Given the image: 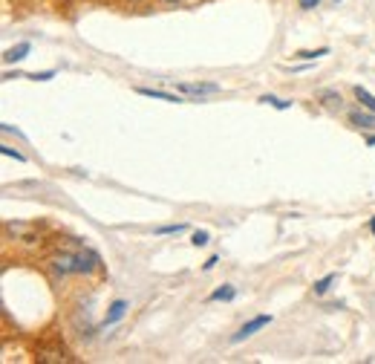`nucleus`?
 <instances>
[{"mask_svg":"<svg viewBox=\"0 0 375 364\" xmlns=\"http://www.w3.org/2000/svg\"><path fill=\"white\" fill-rule=\"evenodd\" d=\"M98 266H102V258H98L93 248L87 246H72V248H61L49 258V269L61 278L70 275H93Z\"/></svg>","mask_w":375,"mask_h":364,"instance_id":"nucleus-1","label":"nucleus"},{"mask_svg":"<svg viewBox=\"0 0 375 364\" xmlns=\"http://www.w3.org/2000/svg\"><path fill=\"white\" fill-rule=\"evenodd\" d=\"M173 90L182 93L185 99H202V95H214L220 93V84H211V81H173Z\"/></svg>","mask_w":375,"mask_h":364,"instance_id":"nucleus-2","label":"nucleus"},{"mask_svg":"<svg viewBox=\"0 0 375 364\" xmlns=\"http://www.w3.org/2000/svg\"><path fill=\"white\" fill-rule=\"evenodd\" d=\"M269 324H271V315H257V318H251L248 324H243V327L231 335V344H240V341L251 338L254 333H260L263 327H269Z\"/></svg>","mask_w":375,"mask_h":364,"instance_id":"nucleus-3","label":"nucleus"},{"mask_svg":"<svg viewBox=\"0 0 375 364\" xmlns=\"http://www.w3.org/2000/svg\"><path fill=\"white\" fill-rule=\"evenodd\" d=\"M136 93H139V95H145V99H156V102H170V104H185V102H188L182 93H168V90H153V87H139Z\"/></svg>","mask_w":375,"mask_h":364,"instance_id":"nucleus-4","label":"nucleus"},{"mask_svg":"<svg viewBox=\"0 0 375 364\" xmlns=\"http://www.w3.org/2000/svg\"><path fill=\"white\" fill-rule=\"evenodd\" d=\"M125 312H127V301H113L107 315H104V321H102V327L107 330V327H113V324H118V321L125 318Z\"/></svg>","mask_w":375,"mask_h":364,"instance_id":"nucleus-5","label":"nucleus"},{"mask_svg":"<svg viewBox=\"0 0 375 364\" xmlns=\"http://www.w3.org/2000/svg\"><path fill=\"white\" fill-rule=\"evenodd\" d=\"M349 122L355 125V127H361V130H375V113H361V110H355V113H349Z\"/></svg>","mask_w":375,"mask_h":364,"instance_id":"nucleus-6","label":"nucleus"},{"mask_svg":"<svg viewBox=\"0 0 375 364\" xmlns=\"http://www.w3.org/2000/svg\"><path fill=\"white\" fill-rule=\"evenodd\" d=\"M29 41H21V44H17V47H12V49H6L3 52V61L6 64H17V61H24L26 58V55H29Z\"/></svg>","mask_w":375,"mask_h":364,"instance_id":"nucleus-7","label":"nucleus"},{"mask_svg":"<svg viewBox=\"0 0 375 364\" xmlns=\"http://www.w3.org/2000/svg\"><path fill=\"white\" fill-rule=\"evenodd\" d=\"M6 232L15 235V237H24V240H32L35 237V228L26 225V223H6Z\"/></svg>","mask_w":375,"mask_h":364,"instance_id":"nucleus-8","label":"nucleus"},{"mask_svg":"<svg viewBox=\"0 0 375 364\" xmlns=\"http://www.w3.org/2000/svg\"><path fill=\"white\" fill-rule=\"evenodd\" d=\"M355 99H358V102H361V107H364V110L375 113V95H372V93H369L367 87H361V84H358V87H355Z\"/></svg>","mask_w":375,"mask_h":364,"instance_id":"nucleus-9","label":"nucleus"},{"mask_svg":"<svg viewBox=\"0 0 375 364\" xmlns=\"http://www.w3.org/2000/svg\"><path fill=\"white\" fill-rule=\"evenodd\" d=\"M237 298V290L231 283H225V286H220V290H214L211 295H208V301H234Z\"/></svg>","mask_w":375,"mask_h":364,"instance_id":"nucleus-10","label":"nucleus"},{"mask_svg":"<svg viewBox=\"0 0 375 364\" xmlns=\"http://www.w3.org/2000/svg\"><path fill=\"white\" fill-rule=\"evenodd\" d=\"M324 55H329V47H321V49H301V52H294V58H298V61H314V58H324Z\"/></svg>","mask_w":375,"mask_h":364,"instance_id":"nucleus-11","label":"nucleus"},{"mask_svg":"<svg viewBox=\"0 0 375 364\" xmlns=\"http://www.w3.org/2000/svg\"><path fill=\"white\" fill-rule=\"evenodd\" d=\"M335 280H338V275H335V272H329V275L321 278V280H314V295H326V292H329V286H332Z\"/></svg>","mask_w":375,"mask_h":364,"instance_id":"nucleus-12","label":"nucleus"},{"mask_svg":"<svg viewBox=\"0 0 375 364\" xmlns=\"http://www.w3.org/2000/svg\"><path fill=\"white\" fill-rule=\"evenodd\" d=\"M260 102H263V104H271L274 110H289V107H292V102L278 99V95H260Z\"/></svg>","mask_w":375,"mask_h":364,"instance_id":"nucleus-13","label":"nucleus"},{"mask_svg":"<svg viewBox=\"0 0 375 364\" xmlns=\"http://www.w3.org/2000/svg\"><path fill=\"white\" fill-rule=\"evenodd\" d=\"M0 153H3V157H9V159H15V162H26L24 153L15 150V148H9V145H0Z\"/></svg>","mask_w":375,"mask_h":364,"instance_id":"nucleus-14","label":"nucleus"},{"mask_svg":"<svg viewBox=\"0 0 375 364\" xmlns=\"http://www.w3.org/2000/svg\"><path fill=\"white\" fill-rule=\"evenodd\" d=\"M185 223H176V225H159L156 228V235H179V232H185Z\"/></svg>","mask_w":375,"mask_h":364,"instance_id":"nucleus-15","label":"nucleus"},{"mask_svg":"<svg viewBox=\"0 0 375 364\" xmlns=\"http://www.w3.org/2000/svg\"><path fill=\"white\" fill-rule=\"evenodd\" d=\"M321 99H324V104H326L329 110H335V107L341 110V95H338V93H324Z\"/></svg>","mask_w":375,"mask_h":364,"instance_id":"nucleus-16","label":"nucleus"},{"mask_svg":"<svg viewBox=\"0 0 375 364\" xmlns=\"http://www.w3.org/2000/svg\"><path fill=\"white\" fill-rule=\"evenodd\" d=\"M208 240H211V235H208V232H202V228H200V232H193V237H191V243H193V246H208Z\"/></svg>","mask_w":375,"mask_h":364,"instance_id":"nucleus-17","label":"nucleus"},{"mask_svg":"<svg viewBox=\"0 0 375 364\" xmlns=\"http://www.w3.org/2000/svg\"><path fill=\"white\" fill-rule=\"evenodd\" d=\"M29 79H35V81H49V79H55V70H44V72H32Z\"/></svg>","mask_w":375,"mask_h":364,"instance_id":"nucleus-18","label":"nucleus"},{"mask_svg":"<svg viewBox=\"0 0 375 364\" xmlns=\"http://www.w3.org/2000/svg\"><path fill=\"white\" fill-rule=\"evenodd\" d=\"M216 263H220V258H216V255H211V258L205 260V266H202V269H205V272H211V269H214V266H216Z\"/></svg>","mask_w":375,"mask_h":364,"instance_id":"nucleus-19","label":"nucleus"},{"mask_svg":"<svg viewBox=\"0 0 375 364\" xmlns=\"http://www.w3.org/2000/svg\"><path fill=\"white\" fill-rule=\"evenodd\" d=\"M298 3H301V9H314L321 0H298Z\"/></svg>","mask_w":375,"mask_h":364,"instance_id":"nucleus-20","label":"nucleus"},{"mask_svg":"<svg viewBox=\"0 0 375 364\" xmlns=\"http://www.w3.org/2000/svg\"><path fill=\"white\" fill-rule=\"evenodd\" d=\"M367 145L372 148V145H375V136H367Z\"/></svg>","mask_w":375,"mask_h":364,"instance_id":"nucleus-21","label":"nucleus"},{"mask_svg":"<svg viewBox=\"0 0 375 364\" xmlns=\"http://www.w3.org/2000/svg\"><path fill=\"white\" fill-rule=\"evenodd\" d=\"M369 228H372V235H375V217H372V220H369Z\"/></svg>","mask_w":375,"mask_h":364,"instance_id":"nucleus-22","label":"nucleus"},{"mask_svg":"<svg viewBox=\"0 0 375 364\" xmlns=\"http://www.w3.org/2000/svg\"><path fill=\"white\" fill-rule=\"evenodd\" d=\"M165 3H173L176 6V3H182V0H165Z\"/></svg>","mask_w":375,"mask_h":364,"instance_id":"nucleus-23","label":"nucleus"}]
</instances>
